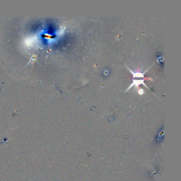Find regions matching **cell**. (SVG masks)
Masks as SVG:
<instances>
[{
	"label": "cell",
	"mask_w": 181,
	"mask_h": 181,
	"mask_svg": "<svg viewBox=\"0 0 181 181\" xmlns=\"http://www.w3.org/2000/svg\"><path fill=\"white\" fill-rule=\"evenodd\" d=\"M141 84H142V85H144L145 87L147 88L148 89H149V87H147V86H146V84H145L144 79H133V81H132V83L130 84V87H129L128 89H127L126 91H129V89H131V88H132V87H139V85H141Z\"/></svg>",
	"instance_id": "1"
},
{
	"label": "cell",
	"mask_w": 181,
	"mask_h": 181,
	"mask_svg": "<svg viewBox=\"0 0 181 181\" xmlns=\"http://www.w3.org/2000/svg\"><path fill=\"white\" fill-rule=\"evenodd\" d=\"M127 68H128V70L130 71L131 74H132V76H133V79H134L135 78H140V79H144V80L146 79L144 77V74H145V73L147 72V71L149 70V68L146 69V70L144 72H134V71L132 70H131V69L129 67H127Z\"/></svg>",
	"instance_id": "2"
},
{
	"label": "cell",
	"mask_w": 181,
	"mask_h": 181,
	"mask_svg": "<svg viewBox=\"0 0 181 181\" xmlns=\"http://www.w3.org/2000/svg\"><path fill=\"white\" fill-rule=\"evenodd\" d=\"M139 94L140 95H142L143 94H144V90L143 89H139Z\"/></svg>",
	"instance_id": "3"
}]
</instances>
